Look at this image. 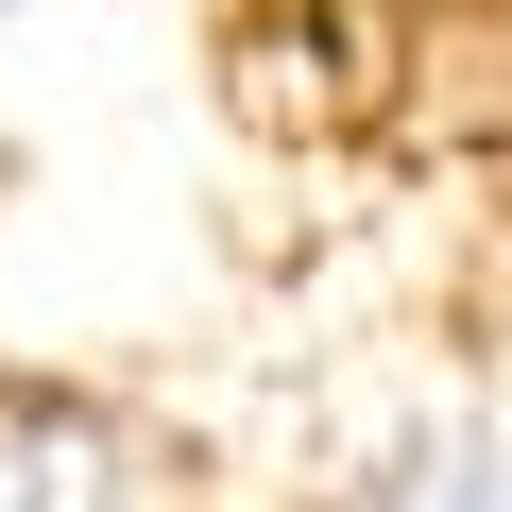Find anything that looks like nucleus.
Returning <instances> with one entry per match:
<instances>
[{
  "label": "nucleus",
  "mask_w": 512,
  "mask_h": 512,
  "mask_svg": "<svg viewBox=\"0 0 512 512\" xmlns=\"http://www.w3.org/2000/svg\"><path fill=\"white\" fill-rule=\"evenodd\" d=\"M0 18H18V0H0Z\"/></svg>",
  "instance_id": "obj_2"
},
{
  "label": "nucleus",
  "mask_w": 512,
  "mask_h": 512,
  "mask_svg": "<svg viewBox=\"0 0 512 512\" xmlns=\"http://www.w3.org/2000/svg\"><path fill=\"white\" fill-rule=\"evenodd\" d=\"M410 512H495V461L461 444V461H444V495H410Z\"/></svg>",
  "instance_id": "obj_1"
}]
</instances>
